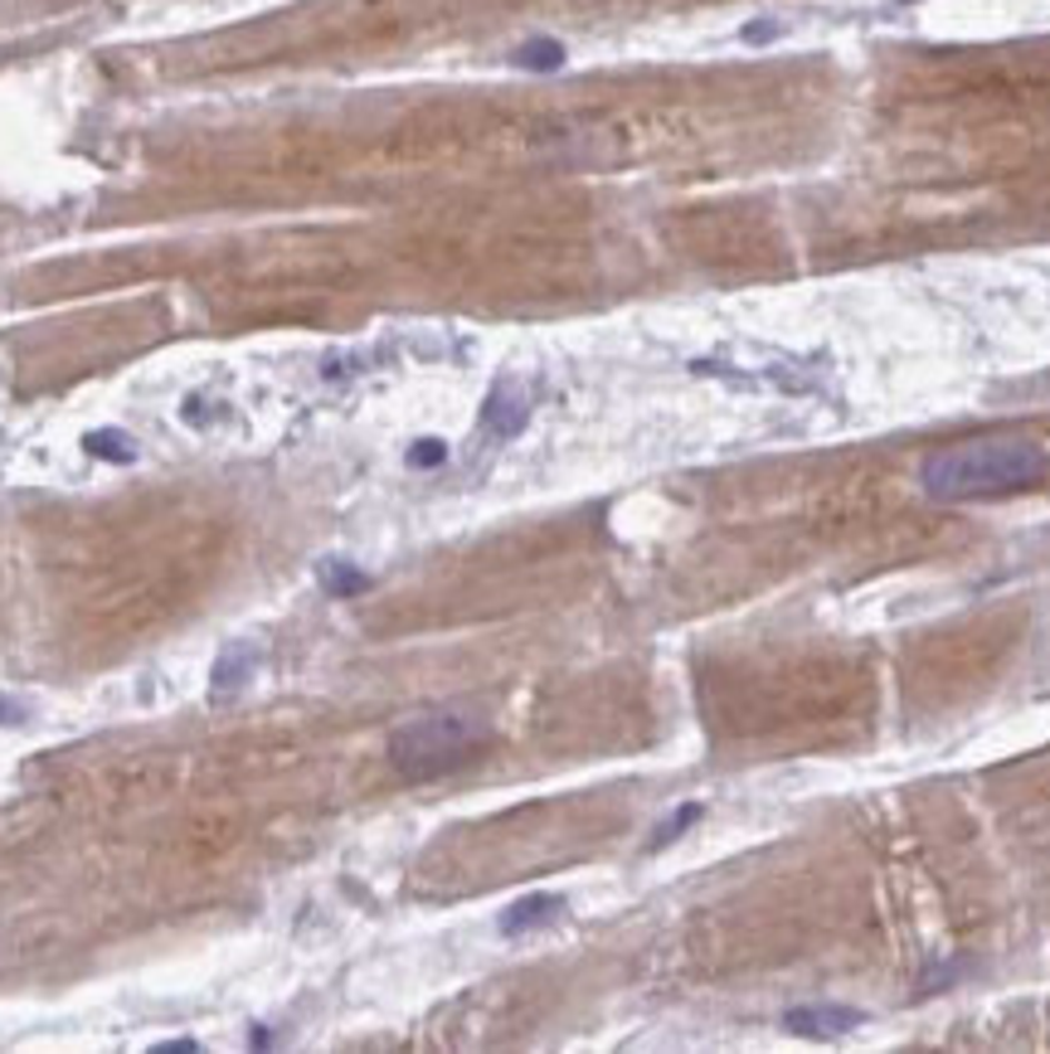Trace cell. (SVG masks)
I'll use <instances>...</instances> for the list:
<instances>
[{
	"mask_svg": "<svg viewBox=\"0 0 1050 1054\" xmlns=\"http://www.w3.org/2000/svg\"><path fill=\"white\" fill-rule=\"evenodd\" d=\"M84 452L88 457H108V462H137V443H131L127 433L117 429H98V433H84Z\"/></svg>",
	"mask_w": 1050,
	"mask_h": 1054,
	"instance_id": "9",
	"label": "cell"
},
{
	"mask_svg": "<svg viewBox=\"0 0 1050 1054\" xmlns=\"http://www.w3.org/2000/svg\"><path fill=\"white\" fill-rule=\"evenodd\" d=\"M511 63L526 73H555V69H565V45L560 39H526L511 55Z\"/></svg>",
	"mask_w": 1050,
	"mask_h": 1054,
	"instance_id": "8",
	"label": "cell"
},
{
	"mask_svg": "<svg viewBox=\"0 0 1050 1054\" xmlns=\"http://www.w3.org/2000/svg\"><path fill=\"white\" fill-rule=\"evenodd\" d=\"M866 1021L861 1011L852 1006H793V1011H783V1031H793V1035H846V1031H856V1025Z\"/></svg>",
	"mask_w": 1050,
	"mask_h": 1054,
	"instance_id": "5",
	"label": "cell"
},
{
	"mask_svg": "<svg viewBox=\"0 0 1050 1054\" xmlns=\"http://www.w3.org/2000/svg\"><path fill=\"white\" fill-rule=\"evenodd\" d=\"M199 1045L195 1040H166V1045H156V1054H195Z\"/></svg>",
	"mask_w": 1050,
	"mask_h": 1054,
	"instance_id": "15",
	"label": "cell"
},
{
	"mask_svg": "<svg viewBox=\"0 0 1050 1054\" xmlns=\"http://www.w3.org/2000/svg\"><path fill=\"white\" fill-rule=\"evenodd\" d=\"M963 972H968V963H949V967H939V963H934V967H929L924 977H920V996H929V992H949V986L959 982Z\"/></svg>",
	"mask_w": 1050,
	"mask_h": 1054,
	"instance_id": "11",
	"label": "cell"
},
{
	"mask_svg": "<svg viewBox=\"0 0 1050 1054\" xmlns=\"http://www.w3.org/2000/svg\"><path fill=\"white\" fill-rule=\"evenodd\" d=\"M905 6H914V0H905Z\"/></svg>",
	"mask_w": 1050,
	"mask_h": 1054,
	"instance_id": "16",
	"label": "cell"
},
{
	"mask_svg": "<svg viewBox=\"0 0 1050 1054\" xmlns=\"http://www.w3.org/2000/svg\"><path fill=\"white\" fill-rule=\"evenodd\" d=\"M700 817H706V807H700V802H686V807H681V811H676V817H671V821H661V826H657V836H652V850H661V846H671V840H676V836H681V831H686V826H696Z\"/></svg>",
	"mask_w": 1050,
	"mask_h": 1054,
	"instance_id": "10",
	"label": "cell"
},
{
	"mask_svg": "<svg viewBox=\"0 0 1050 1054\" xmlns=\"http://www.w3.org/2000/svg\"><path fill=\"white\" fill-rule=\"evenodd\" d=\"M316 583L331 593V598H355V593H370V573L365 569H355L351 559H322L316 564Z\"/></svg>",
	"mask_w": 1050,
	"mask_h": 1054,
	"instance_id": "7",
	"label": "cell"
},
{
	"mask_svg": "<svg viewBox=\"0 0 1050 1054\" xmlns=\"http://www.w3.org/2000/svg\"><path fill=\"white\" fill-rule=\"evenodd\" d=\"M448 462V443H438V437H423V443L409 447V466H443Z\"/></svg>",
	"mask_w": 1050,
	"mask_h": 1054,
	"instance_id": "12",
	"label": "cell"
},
{
	"mask_svg": "<svg viewBox=\"0 0 1050 1054\" xmlns=\"http://www.w3.org/2000/svg\"><path fill=\"white\" fill-rule=\"evenodd\" d=\"M560 914H565L560 894H526V899H516L511 909L501 914V933H507V938H521V933L544 928L550 918H560Z\"/></svg>",
	"mask_w": 1050,
	"mask_h": 1054,
	"instance_id": "6",
	"label": "cell"
},
{
	"mask_svg": "<svg viewBox=\"0 0 1050 1054\" xmlns=\"http://www.w3.org/2000/svg\"><path fill=\"white\" fill-rule=\"evenodd\" d=\"M530 408H536V394H530L526 380H497L482 404V429L497 437V443H511L516 433H526L530 423Z\"/></svg>",
	"mask_w": 1050,
	"mask_h": 1054,
	"instance_id": "3",
	"label": "cell"
},
{
	"mask_svg": "<svg viewBox=\"0 0 1050 1054\" xmlns=\"http://www.w3.org/2000/svg\"><path fill=\"white\" fill-rule=\"evenodd\" d=\"M1050 472V452L1031 437H968L929 452L920 466V486L929 501L963 505V501H997L1017 491L1041 486Z\"/></svg>",
	"mask_w": 1050,
	"mask_h": 1054,
	"instance_id": "1",
	"label": "cell"
},
{
	"mask_svg": "<svg viewBox=\"0 0 1050 1054\" xmlns=\"http://www.w3.org/2000/svg\"><path fill=\"white\" fill-rule=\"evenodd\" d=\"M768 39H778V24H774V20L744 24V45H768Z\"/></svg>",
	"mask_w": 1050,
	"mask_h": 1054,
	"instance_id": "13",
	"label": "cell"
},
{
	"mask_svg": "<svg viewBox=\"0 0 1050 1054\" xmlns=\"http://www.w3.org/2000/svg\"><path fill=\"white\" fill-rule=\"evenodd\" d=\"M487 743H491V719L482 710L443 705V710L409 715L390 733V764L404 782H433L468 768Z\"/></svg>",
	"mask_w": 1050,
	"mask_h": 1054,
	"instance_id": "2",
	"label": "cell"
},
{
	"mask_svg": "<svg viewBox=\"0 0 1050 1054\" xmlns=\"http://www.w3.org/2000/svg\"><path fill=\"white\" fill-rule=\"evenodd\" d=\"M0 725H24V705L0 696Z\"/></svg>",
	"mask_w": 1050,
	"mask_h": 1054,
	"instance_id": "14",
	"label": "cell"
},
{
	"mask_svg": "<svg viewBox=\"0 0 1050 1054\" xmlns=\"http://www.w3.org/2000/svg\"><path fill=\"white\" fill-rule=\"evenodd\" d=\"M263 666V647L258 642H229L219 651L215 671H209V700H229L254 680V671Z\"/></svg>",
	"mask_w": 1050,
	"mask_h": 1054,
	"instance_id": "4",
	"label": "cell"
}]
</instances>
